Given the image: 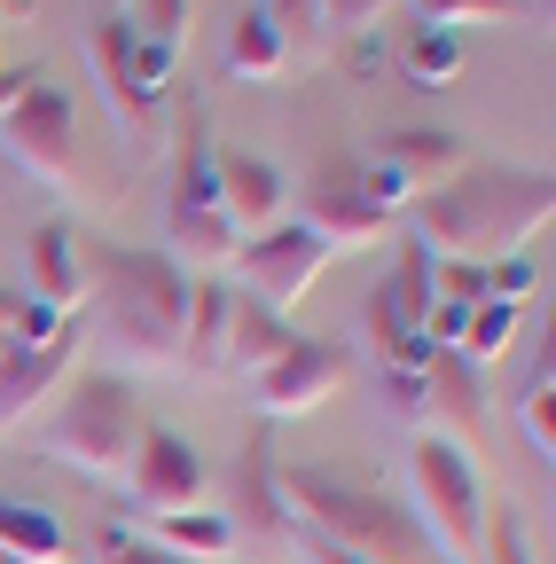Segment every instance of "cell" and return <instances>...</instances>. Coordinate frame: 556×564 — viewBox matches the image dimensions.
<instances>
[{
  "instance_id": "cell-1",
  "label": "cell",
  "mask_w": 556,
  "mask_h": 564,
  "mask_svg": "<svg viewBox=\"0 0 556 564\" xmlns=\"http://www.w3.org/2000/svg\"><path fill=\"white\" fill-rule=\"evenodd\" d=\"M548 204H556V181L548 165H502V158H462L439 188L415 196V236L447 259H502L517 251L533 228H548Z\"/></svg>"
},
{
  "instance_id": "cell-2",
  "label": "cell",
  "mask_w": 556,
  "mask_h": 564,
  "mask_svg": "<svg viewBox=\"0 0 556 564\" xmlns=\"http://www.w3.org/2000/svg\"><path fill=\"white\" fill-rule=\"evenodd\" d=\"M87 299L102 306V329L126 361L173 369L181 361V322H188V267H173L150 243H79Z\"/></svg>"
},
{
  "instance_id": "cell-3",
  "label": "cell",
  "mask_w": 556,
  "mask_h": 564,
  "mask_svg": "<svg viewBox=\"0 0 556 564\" xmlns=\"http://www.w3.org/2000/svg\"><path fill=\"white\" fill-rule=\"evenodd\" d=\"M274 494L291 510V533H321L369 564H424V549H432L407 502H392L377 486H353L321 463H274Z\"/></svg>"
},
{
  "instance_id": "cell-4",
  "label": "cell",
  "mask_w": 556,
  "mask_h": 564,
  "mask_svg": "<svg viewBox=\"0 0 556 564\" xmlns=\"http://www.w3.org/2000/svg\"><path fill=\"white\" fill-rule=\"evenodd\" d=\"M142 400H133L126 377H102V369H79L72 384H63L55 415L40 423V447L55 463H72V470H118L133 463V440H142Z\"/></svg>"
},
{
  "instance_id": "cell-5",
  "label": "cell",
  "mask_w": 556,
  "mask_h": 564,
  "mask_svg": "<svg viewBox=\"0 0 556 564\" xmlns=\"http://www.w3.org/2000/svg\"><path fill=\"white\" fill-rule=\"evenodd\" d=\"M407 478H415V525L439 549V564H470L478 556V533H486V486H478V463L447 440V432H415L407 447Z\"/></svg>"
},
{
  "instance_id": "cell-6",
  "label": "cell",
  "mask_w": 556,
  "mask_h": 564,
  "mask_svg": "<svg viewBox=\"0 0 556 564\" xmlns=\"http://www.w3.org/2000/svg\"><path fill=\"white\" fill-rule=\"evenodd\" d=\"M165 259L173 267H228L236 259V228L212 181V141H204V118L188 110L181 150H173V196H165Z\"/></svg>"
},
{
  "instance_id": "cell-7",
  "label": "cell",
  "mask_w": 556,
  "mask_h": 564,
  "mask_svg": "<svg viewBox=\"0 0 556 564\" xmlns=\"http://www.w3.org/2000/svg\"><path fill=\"white\" fill-rule=\"evenodd\" d=\"M345 384H353V345L306 337V329H298V337L251 377V400H259V415L274 423V415H314V408L337 400Z\"/></svg>"
},
{
  "instance_id": "cell-8",
  "label": "cell",
  "mask_w": 556,
  "mask_h": 564,
  "mask_svg": "<svg viewBox=\"0 0 556 564\" xmlns=\"http://www.w3.org/2000/svg\"><path fill=\"white\" fill-rule=\"evenodd\" d=\"M321 267H329V243H321L314 228H298V220H274V228H259V236L236 243L243 291H251L259 306H274V314H291V306L314 291Z\"/></svg>"
},
{
  "instance_id": "cell-9",
  "label": "cell",
  "mask_w": 556,
  "mask_h": 564,
  "mask_svg": "<svg viewBox=\"0 0 556 564\" xmlns=\"http://www.w3.org/2000/svg\"><path fill=\"white\" fill-rule=\"evenodd\" d=\"M298 228H314L329 251H353V243H377V236L392 228V212L369 204V188H361V158L329 150V158L306 173V188H298Z\"/></svg>"
},
{
  "instance_id": "cell-10",
  "label": "cell",
  "mask_w": 556,
  "mask_h": 564,
  "mask_svg": "<svg viewBox=\"0 0 556 564\" xmlns=\"http://www.w3.org/2000/svg\"><path fill=\"white\" fill-rule=\"evenodd\" d=\"M0 141H9V158L40 181H72V158H79V110L55 79H40L9 118H0Z\"/></svg>"
},
{
  "instance_id": "cell-11",
  "label": "cell",
  "mask_w": 556,
  "mask_h": 564,
  "mask_svg": "<svg viewBox=\"0 0 556 564\" xmlns=\"http://www.w3.org/2000/svg\"><path fill=\"white\" fill-rule=\"evenodd\" d=\"M126 486L133 502H142L150 518L165 510H204V463L181 432H165V423H142V440H133V463H126Z\"/></svg>"
},
{
  "instance_id": "cell-12",
  "label": "cell",
  "mask_w": 556,
  "mask_h": 564,
  "mask_svg": "<svg viewBox=\"0 0 556 564\" xmlns=\"http://www.w3.org/2000/svg\"><path fill=\"white\" fill-rule=\"evenodd\" d=\"M212 181H220L236 243L259 236V228H274V220H283V204H291V181L274 173L259 150H236V141H212Z\"/></svg>"
},
{
  "instance_id": "cell-13",
  "label": "cell",
  "mask_w": 556,
  "mask_h": 564,
  "mask_svg": "<svg viewBox=\"0 0 556 564\" xmlns=\"http://www.w3.org/2000/svg\"><path fill=\"white\" fill-rule=\"evenodd\" d=\"M72 361H79V322H63L47 345H0V432L9 423H24L63 377H72Z\"/></svg>"
},
{
  "instance_id": "cell-14",
  "label": "cell",
  "mask_w": 556,
  "mask_h": 564,
  "mask_svg": "<svg viewBox=\"0 0 556 564\" xmlns=\"http://www.w3.org/2000/svg\"><path fill=\"white\" fill-rule=\"evenodd\" d=\"M274 432L259 423V432L243 440V455H236V470H228V525L236 533H251V541H291V510H283V494H274Z\"/></svg>"
},
{
  "instance_id": "cell-15",
  "label": "cell",
  "mask_w": 556,
  "mask_h": 564,
  "mask_svg": "<svg viewBox=\"0 0 556 564\" xmlns=\"http://www.w3.org/2000/svg\"><path fill=\"white\" fill-rule=\"evenodd\" d=\"M87 63H95V79H102V95H110L118 126L150 141V133L165 126V102H150V95H142V79H133V24H126L118 9L87 24Z\"/></svg>"
},
{
  "instance_id": "cell-16",
  "label": "cell",
  "mask_w": 556,
  "mask_h": 564,
  "mask_svg": "<svg viewBox=\"0 0 556 564\" xmlns=\"http://www.w3.org/2000/svg\"><path fill=\"white\" fill-rule=\"evenodd\" d=\"M424 415H439L447 423V440L470 455V447H486V384H478V369L462 361V352H432L424 361Z\"/></svg>"
},
{
  "instance_id": "cell-17",
  "label": "cell",
  "mask_w": 556,
  "mask_h": 564,
  "mask_svg": "<svg viewBox=\"0 0 556 564\" xmlns=\"http://www.w3.org/2000/svg\"><path fill=\"white\" fill-rule=\"evenodd\" d=\"M24 267H32V306H47V314H79L87 306V267H79V236L63 228V220H40L32 236H24Z\"/></svg>"
},
{
  "instance_id": "cell-18",
  "label": "cell",
  "mask_w": 556,
  "mask_h": 564,
  "mask_svg": "<svg viewBox=\"0 0 556 564\" xmlns=\"http://www.w3.org/2000/svg\"><path fill=\"white\" fill-rule=\"evenodd\" d=\"M291 337H298V329H291V314H274V306H259L251 291H236V299H228V337H220V369L259 377V369H266Z\"/></svg>"
},
{
  "instance_id": "cell-19",
  "label": "cell",
  "mask_w": 556,
  "mask_h": 564,
  "mask_svg": "<svg viewBox=\"0 0 556 564\" xmlns=\"http://www.w3.org/2000/svg\"><path fill=\"white\" fill-rule=\"evenodd\" d=\"M142 541L165 549L173 564H228V556H236V525H228L220 510H165Z\"/></svg>"
},
{
  "instance_id": "cell-20",
  "label": "cell",
  "mask_w": 556,
  "mask_h": 564,
  "mask_svg": "<svg viewBox=\"0 0 556 564\" xmlns=\"http://www.w3.org/2000/svg\"><path fill=\"white\" fill-rule=\"evenodd\" d=\"M0 556H9V564H63V556H72V533L55 525L47 502L0 494Z\"/></svg>"
},
{
  "instance_id": "cell-21",
  "label": "cell",
  "mask_w": 556,
  "mask_h": 564,
  "mask_svg": "<svg viewBox=\"0 0 556 564\" xmlns=\"http://www.w3.org/2000/svg\"><path fill=\"white\" fill-rule=\"evenodd\" d=\"M228 282L220 274H188V322H181V361L188 369H220V337H228Z\"/></svg>"
},
{
  "instance_id": "cell-22",
  "label": "cell",
  "mask_w": 556,
  "mask_h": 564,
  "mask_svg": "<svg viewBox=\"0 0 556 564\" xmlns=\"http://www.w3.org/2000/svg\"><path fill=\"white\" fill-rule=\"evenodd\" d=\"M369 345H377V361H384V369H424L432 352H439L424 329H415V322L392 306V291H384V282L369 291Z\"/></svg>"
},
{
  "instance_id": "cell-23",
  "label": "cell",
  "mask_w": 556,
  "mask_h": 564,
  "mask_svg": "<svg viewBox=\"0 0 556 564\" xmlns=\"http://www.w3.org/2000/svg\"><path fill=\"white\" fill-rule=\"evenodd\" d=\"M283 63H291V47L274 40L266 9H243V17H236V32H228V70H236V79H274Z\"/></svg>"
},
{
  "instance_id": "cell-24",
  "label": "cell",
  "mask_w": 556,
  "mask_h": 564,
  "mask_svg": "<svg viewBox=\"0 0 556 564\" xmlns=\"http://www.w3.org/2000/svg\"><path fill=\"white\" fill-rule=\"evenodd\" d=\"M462 32H447V24H415V40H407V55H400V70L415 87H447L455 70H462Z\"/></svg>"
},
{
  "instance_id": "cell-25",
  "label": "cell",
  "mask_w": 556,
  "mask_h": 564,
  "mask_svg": "<svg viewBox=\"0 0 556 564\" xmlns=\"http://www.w3.org/2000/svg\"><path fill=\"white\" fill-rule=\"evenodd\" d=\"M510 337H517V306H502V299H486V306H470V322H462V361L470 369H486V361H502L510 352Z\"/></svg>"
},
{
  "instance_id": "cell-26",
  "label": "cell",
  "mask_w": 556,
  "mask_h": 564,
  "mask_svg": "<svg viewBox=\"0 0 556 564\" xmlns=\"http://www.w3.org/2000/svg\"><path fill=\"white\" fill-rule=\"evenodd\" d=\"M517 423H525V440H533V455L548 463V447H556V377H548V345H541V369L525 377V400H517Z\"/></svg>"
},
{
  "instance_id": "cell-27",
  "label": "cell",
  "mask_w": 556,
  "mask_h": 564,
  "mask_svg": "<svg viewBox=\"0 0 556 564\" xmlns=\"http://www.w3.org/2000/svg\"><path fill=\"white\" fill-rule=\"evenodd\" d=\"M533 291H548V267L525 259V251H502L494 267H486V299H502V306H525Z\"/></svg>"
},
{
  "instance_id": "cell-28",
  "label": "cell",
  "mask_w": 556,
  "mask_h": 564,
  "mask_svg": "<svg viewBox=\"0 0 556 564\" xmlns=\"http://www.w3.org/2000/svg\"><path fill=\"white\" fill-rule=\"evenodd\" d=\"M126 24L142 32V40H157V47H181L188 40V0H126Z\"/></svg>"
},
{
  "instance_id": "cell-29",
  "label": "cell",
  "mask_w": 556,
  "mask_h": 564,
  "mask_svg": "<svg viewBox=\"0 0 556 564\" xmlns=\"http://www.w3.org/2000/svg\"><path fill=\"white\" fill-rule=\"evenodd\" d=\"M432 299H447V306H486V267H478V259H432Z\"/></svg>"
},
{
  "instance_id": "cell-30",
  "label": "cell",
  "mask_w": 556,
  "mask_h": 564,
  "mask_svg": "<svg viewBox=\"0 0 556 564\" xmlns=\"http://www.w3.org/2000/svg\"><path fill=\"white\" fill-rule=\"evenodd\" d=\"M266 24H274V40L298 55V47L321 40V0H266Z\"/></svg>"
},
{
  "instance_id": "cell-31",
  "label": "cell",
  "mask_w": 556,
  "mask_h": 564,
  "mask_svg": "<svg viewBox=\"0 0 556 564\" xmlns=\"http://www.w3.org/2000/svg\"><path fill=\"white\" fill-rule=\"evenodd\" d=\"M525 9H533V0H415V17H424V24H447V32H455L462 17H502V24H510V17H525Z\"/></svg>"
},
{
  "instance_id": "cell-32",
  "label": "cell",
  "mask_w": 556,
  "mask_h": 564,
  "mask_svg": "<svg viewBox=\"0 0 556 564\" xmlns=\"http://www.w3.org/2000/svg\"><path fill=\"white\" fill-rule=\"evenodd\" d=\"M478 541H486V564H533V549H525V518H517V510H494Z\"/></svg>"
},
{
  "instance_id": "cell-33",
  "label": "cell",
  "mask_w": 556,
  "mask_h": 564,
  "mask_svg": "<svg viewBox=\"0 0 556 564\" xmlns=\"http://www.w3.org/2000/svg\"><path fill=\"white\" fill-rule=\"evenodd\" d=\"M95 556H102V564H173L165 549H150L133 525H102V533H95Z\"/></svg>"
},
{
  "instance_id": "cell-34",
  "label": "cell",
  "mask_w": 556,
  "mask_h": 564,
  "mask_svg": "<svg viewBox=\"0 0 556 564\" xmlns=\"http://www.w3.org/2000/svg\"><path fill=\"white\" fill-rule=\"evenodd\" d=\"M384 400L400 423H424V369H384Z\"/></svg>"
},
{
  "instance_id": "cell-35",
  "label": "cell",
  "mask_w": 556,
  "mask_h": 564,
  "mask_svg": "<svg viewBox=\"0 0 556 564\" xmlns=\"http://www.w3.org/2000/svg\"><path fill=\"white\" fill-rule=\"evenodd\" d=\"M392 9V0H321V32H361Z\"/></svg>"
},
{
  "instance_id": "cell-36",
  "label": "cell",
  "mask_w": 556,
  "mask_h": 564,
  "mask_svg": "<svg viewBox=\"0 0 556 564\" xmlns=\"http://www.w3.org/2000/svg\"><path fill=\"white\" fill-rule=\"evenodd\" d=\"M40 79H47L40 63H9V70H0V118H9V110H17V102H24V95H32Z\"/></svg>"
},
{
  "instance_id": "cell-37",
  "label": "cell",
  "mask_w": 556,
  "mask_h": 564,
  "mask_svg": "<svg viewBox=\"0 0 556 564\" xmlns=\"http://www.w3.org/2000/svg\"><path fill=\"white\" fill-rule=\"evenodd\" d=\"M24 314H32V299L17 291V282H0V337H17V329H24Z\"/></svg>"
},
{
  "instance_id": "cell-38",
  "label": "cell",
  "mask_w": 556,
  "mask_h": 564,
  "mask_svg": "<svg viewBox=\"0 0 556 564\" xmlns=\"http://www.w3.org/2000/svg\"><path fill=\"white\" fill-rule=\"evenodd\" d=\"M0 564H9V556H0Z\"/></svg>"
}]
</instances>
